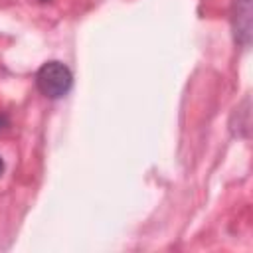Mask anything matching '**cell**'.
<instances>
[{"instance_id": "cell-2", "label": "cell", "mask_w": 253, "mask_h": 253, "mask_svg": "<svg viewBox=\"0 0 253 253\" xmlns=\"http://www.w3.org/2000/svg\"><path fill=\"white\" fill-rule=\"evenodd\" d=\"M235 38L239 43L247 45L251 38V0H235Z\"/></svg>"}, {"instance_id": "cell-5", "label": "cell", "mask_w": 253, "mask_h": 253, "mask_svg": "<svg viewBox=\"0 0 253 253\" xmlns=\"http://www.w3.org/2000/svg\"><path fill=\"white\" fill-rule=\"evenodd\" d=\"M42 2H45V0H42Z\"/></svg>"}, {"instance_id": "cell-1", "label": "cell", "mask_w": 253, "mask_h": 253, "mask_svg": "<svg viewBox=\"0 0 253 253\" xmlns=\"http://www.w3.org/2000/svg\"><path fill=\"white\" fill-rule=\"evenodd\" d=\"M36 85L40 93L47 99H61L69 93L73 85V75L69 67L61 61H47L36 73Z\"/></svg>"}, {"instance_id": "cell-3", "label": "cell", "mask_w": 253, "mask_h": 253, "mask_svg": "<svg viewBox=\"0 0 253 253\" xmlns=\"http://www.w3.org/2000/svg\"><path fill=\"white\" fill-rule=\"evenodd\" d=\"M6 125H8V117H6V115H0V130H2Z\"/></svg>"}, {"instance_id": "cell-4", "label": "cell", "mask_w": 253, "mask_h": 253, "mask_svg": "<svg viewBox=\"0 0 253 253\" xmlns=\"http://www.w3.org/2000/svg\"><path fill=\"white\" fill-rule=\"evenodd\" d=\"M4 174V160H2V156H0V176Z\"/></svg>"}]
</instances>
